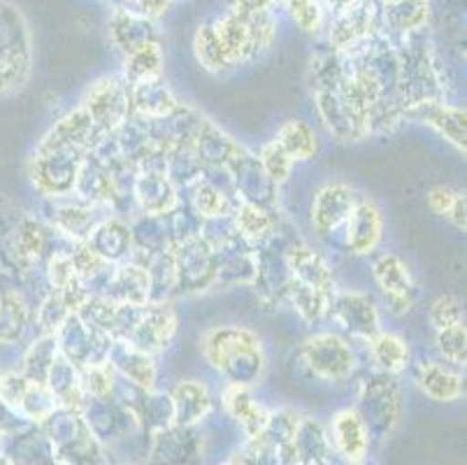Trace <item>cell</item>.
Returning <instances> with one entry per match:
<instances>
[{
    "label": "cell",
    "mask_w": 467,
    "mask_h": 465,
    "mask_svg": "<svg viewBox=\"0 0 467 465\" xmlns=\"http://www.w3.org/2000/svg\"><path fill=\"white\" fill-rule=\"evenodd\" d=\"M207 364L228 379V384L249 386L261 382L265 373V354L261 338L247 326H214L201 340Z\"/></svg>",
    "instance_id": "obj_1"
},
{
    "label": "cell",
    "mask_w": 467,
    "mask_h": 465,
    "mask_svg": "<svg viewBox=\"0 0 467 465\" xmlns=\"http://www.w3.org/2000/svg\"><path fill=\"white\" fill-rule=\"evenodd\" d=\"M210 26L231 70L263 57L273 47L277 33L273 12H244L237 7Z\"/></svg>",
    "instance_id": "obj_2"
},
{
    "label": "cell",
    "mask_w": 467,
    "mask_h": 465,
    "mask_svg": "<svg viewBox=\"0 0 467 465\" xmlns=\"http://www.w3.org/2000/svg\"><path fill=\"white\" fill-rule=\"evenodd\" d=\"M33 75V36L24 12L0 0V98L26 87Z\"/></svg>",
    "instance_id": "obj_3"
},
{
    "label": "cell",
    "mask_w": 467,
    "mask_h": 465,
    "mask_svg": "<svg viewBox=\"0 0 467 465\" xmlns=\"http://www.w3.org/2000/svg\"><path fill=\"white\" fill-rule=\"evenodd\" d=\"M88 152L75 147H61V144H37L28 164V177L40 196L47 200L67 198L75 191L79 165Z\"/></svg>",
    "instance_id": "obj_4"
},
{
    "label": "cell",
    "mask_w": 467,
    "mask_h": 465,
    "mask_svg": "<svg viewBox=\"0 0 467 465\" xmlns=\"http://www.w3.org/2000/svg\"><path fill=\"white\" fill-rule=\"evenodd\" d=\"M296 236H288L284 224L265 245L256 247V277L252 289L258 301L265 307L286 305L288 289H291V272L286 266V245Z\"/></svg>",
    "instance_id": "obj_5"
},
{
    "label": "cell",
    "mask_w": 467,
    "mask_h": 465,
    "mask_svg": "<svg viewBox=\"0 0 467 465\" xmlns=\"http://www.w3.org/2000/svg\"><path fill=\"white\" fill-rule=\"evenodd\" d=\"M358 415L363 417L368 430L377 435H386L400 424L402 398L393 375L375 370L360 382L358 391Z\"/></svg>",
    "instance_id": "obj_6"
},
{
    "label": "cell",
    "mask_w": 467,
    "mask_h": 465,
    "mask_svg": "<svg viewBox=\"0 0 467 465\" xmlns=\"http://www.w3.org/2000/svg\"><path fill=\"white\" fill-rule=\"evenodd\" d=\"M300 358L314 377L324 382L342 384L356 370V349L337 333H317L307 338L300 349Z\"/></svg>",
    "instance_id": "obj_7"
},
{
    "label": "cell",
    "mask_w": 467,
    "mask_h": 465,
    "mask_svg": "<svg viewBox=\"0 0 467 465\" xmlns=\"http://www.w3.org/2000/svg\"><path fill=\"white\" fill-rule=\"evenodd\" d=\"M358 191L347 182H328L317 191L309 207V221L321 240L337 245L342 249V230L351 210H354Z\"/></svg>",
    "instance_id": "obj_8"
},
{
    "label": "cell",
    "mask_w": 467,
    "mask_h": 465,
    "mask_svg": "<svg viewBox=\"0 0 467 465\" xmlns=\"http://www.w3.org/2000/svg\"><path fill=\"white\" fill-rule=\"evenodd\" d=\"M314 105L324 122L326 131L342 143H358L370 133L368 119L356 108V102L344 91V79L335 89H321L314 91Z\"/></svg>",
    "instance_id": "obj_9"
},
{
    "label": "cell",
    "mask_w": 467,
    "mask_h": 465,
    "mask_svg": "<svg viewBox=\"0 0 467 465\" xmlns=\"http://www.w3.org/2000/svg\"><path fill=\"white\" fill-rule=\"evenodd\" d=\"M177 272V296H201L216 289V256L202 238L172 247Z\"/></svg>",
    "instance_id": "obj_10"
},
{
    "label": "cell",
    "mask_w": 467,
    "mask_h": 465,
    "mask_svg": "<svg viewBox=\"0 0 467 465\" xmlns=\"http://www.w3.org/2000/svg\"><path fill=\"white\" fill-rule=\"evenodd\" d=\"M54 340H57L58 354L66 361H70L75 368L105 364L114 343L105 333H98L93 328H88L78 314H67L66 322L54 333Z\"/></svg>",
    "instance_id": "obj_11"
},
{
    "label": "cell",
    "mask_w": 467,
    "mask_h": 465,
    "mask_svg": "<svg viewBox=\"0 0 467 465\" xmlns=\"http://www.w3.org/2000/svg\"><path fill=\"white\" fill-rule=\"evenodd\" d=\"M226 170L231 174L237 203H252L261 205V207H275L277 205L279 186L267 177L256 153L240 144V149L233 153V159L226 164Z\"/></svg>",
    "instance_id": "obj_12"
},
{
    "label": "cell",
    "mask_w": 467,
    "mask_h": 465,
    "mask_svg": "<svg viewBox=\"0 0 467 465\" xmlns=\"http://www.w3.org/2000/svg\"><path fill=\"white\" fill-rule=\"evenodd\" d=\"M82 108L105 135L112 133L130 114L129 84L119 77H100L88 87Z\"/></svg>",
    "instance_id": "obj_13"
},
{
    "label": "cell",
    "mask_w": 467,
    "mask_h": 465,
    "mask_svg": "<svg viewBox=\"0 0 467 465\" xmlns=\"http://www.w3.org/2000/svg\"><path fill=\"white\" fill-rule=\"evenodd\" d=\"M328 317L351 340H360V343H368L381 331L379 310H377L375 301L360 291H335Z\"/></svg>",
    "instance_id": "obj_14"
},
{
    "label": "cell",
    "mask_w": 467,
    "mask_h": 465,
    "mask_svg": "<svg viewBox=\"0 0 467 465\" xmlns=\"http://www.w3.org/2000/svg\"><path fill=\"white\" fill-rule=\"evenodd\" d=\"M177 312L172 302H150L142 307L133 331L129 333L126 343L133 344L140 352H147L151 356L163 354L170 344L175 343L177 335Z\"/></svg>",
    "instance_id": "obj_15"
},
{
    "label": "cell",
    "mask_w": 467,
    "mask_h": 465,
    "mask_svg": "<svg viewBox=\"0 0 467 465\" xmlns=\"http://www.w3.org/2000/svg\"><path fill=\"white\" fill-rule=\"evenodd\" d=\"M372 277L384 293V301L393 314H407L416 302V284L410 268L398 254H381L372 261Z\"/></svg>",
    "instance_id": "obj_16"
},
{
    "label": "cell",
    "mask_w": 467,
    "mask_h": 465,
    "mask_svg": "<svg viewBox=\"0 0 467 465\" xmlns=\"http://www.w3.org/2000/svg\"><path fill=\"white\" fill-rule=\"evenodd\" d=\"M284 254H286V266L291 272V284L312 289V291L324 293V296H335L337 289H335L333 268L314 247L293 238Z\"/></svg>",
    "instance_id": "obj_17"
},
{
    "label": "cell",
    "mask_w": 467,
    "mask_h": 465,
    "mask_svg": "<svg viewBox=\"0 0 467 465\" xmlns=\"http://www.w3.org/2000/svg\"><path fill=\"white\" fill-rule=\"evenodd\" d=\"M384 236V217L377 203L368 196H358L349 219L342 230V249L354 256H368L379 247Z\"/></svg>",
    "instance_id": "obj_18"
},
{
    "label": "cell",
    "mask_w": 467,
    "mask_h": 465,
    "mask_svg": "<svg viewBox=\"0 0 467 465\" xmlns=\"http://www.w3.org/2000/svg\"><path fill=\"white\" fill-rule=\"evenodd\" d=\"M105 212L108 210H103V207H93V205L78 200L75 196H67V198L49 200L47 219H49V226L57 233H61L66 240L87 242L91 230L108 217Z\"/></svg>",
    "instance_id": "obj_19"
},
{
    "label": "cell",
    "mask_w": 467,
    "mask_h": 465,
    "mask_svg": "<svg viewBox=\"0 0 467 465\" xmlns=\"http://www.w3.org/2000/svg\"><path fill=\"white\" fill-rule=\"evenodd\" d=\"M405 119H414V122L431 126L437 135L453 144L458 152L467 149V114L462 108L449 105L444 100H426L407 108Z\"/></svg>",
    "instance_id": "obj_20"
},
{
    "label": "cell",
    "mask_w": 467,
    "mask_h": 465,
    "mask_svg": "<svg viewBox=\"0 0 467 465\" xmlns=\"http://www.w3.org/2000/svg\"><path fill=\"white\" fill-rule=\"evenodd\" d=\"M377 16L379 12L375 10L372 0H356L347 10L337 12L328 36L333 51H349L370 40L375 36L372 28L377 26Z\"/></svg>",
    "instance_id": "obj_21"
},
{
    "label": "cell",
    "mask_w": 467,
    "mask_h": 465,
    "mask_svg": "<svg viewBox=\"0 0 467 465\" xmlns=\"http://www.w3.org/2000/svg\"><path fill=\"white\" fill-rule=\"evenodd\" d=\"M216 256V289L252 287L256 277V247L240 236L214 249Z\"/></svg>",
    "instance_id": "obj_22"
},
{
    "label": "cell",
    "mask_w": 467,
    "mask_h": 465,
    "mask_svg": "<svg viewBox=\"0 0 467 465\" xmlns=\"http://www.w3.org/2000/svg\"><path fill=\"white\" fill-rule=\"evenodd\" d=\"M133 203L138 215L163 217L182 203L180 189L161 170H138L133 182Z\"/></svg>",
    "instance_id": "obj_23"
},
{
    "label": "cell",
    "mask_w": 467,
    "mask_h": 465,
    "mask_svg": "<svg viewBox=\"0 0 467 465\" xmlns=\"http://www.w3.org/2000/svg\"><path fill=\"white\" fill-rule=\"evenodd\" d=\"M88 247L100 259L109 263H124L133 259V236H130L129 219L117 215H108L88 236Z\"/></svg>",
    "instance_id": "obj_24"
},
{
    "label": "cell",
    "mask_w": 467,
    "mask_h": 465,
    "mask_svg": "<svg viewBox=\"0 0 467 465\" xmlns=\"http://www.w3.org/2000/svg\"><path fill=\"white\" fill-rule=\"evenodd\" d=\"M108 364L112 365L119 377L129 379L140 389H154L159 368H156V356H151V354L140 352V349H135L126 340H114L112 349L108 354Z\"/></svg>",
    "instance_id": "obj_25"
},
{
    "label": "cell",
    "mask_w": 467,
    "mask_h": 465,
    "mask_svg": "<svg viewBox=\"0 0 467 465\" xmlns=\"http://www.w3.org/2000/svg\"><path fill=\"white\" fill-rule=\"evenodd\" d=\"M72 196L82 203L93 205V207H103V210H112L114 205V179L108 165L93 156L91 152L84 156L82 165H79L78 182H75V191Z\"/></svg>",
    "instance_id": "obj_26"
},
{
    "label": "cell",
    "mask_w": 467,
    "mask_h": 465,
    "mask_svg": "<svg viewBox=\"0 0 467 465\" xmlns=\"http://www.w3.org/2000/svg\"><path fill=\"white\" fill-rule=\"evenodd\" d=\"M109 36H112V42L124 57L130 51L161 42L154 19L138 15V12L124 10V7L114 10L112 19H109Z\"/></svg>",
    "instance_id": "obj_27"
},
{
    "label": "cell",
    "mask_w": 467,
    "mask_h": 465,
    "mask_svg": "<svg viewBox=\"0 0 467 465\" xmlns=\"http://www.w3.org/2000/svg\"><path fill=\"white\" fill-rule=\"evenodd\" d=\"M103 131L93 123V119L88 117L87 110L79 105L78 110H72L70 114H66L63 119H58L52 126V131L42 138V143L47 144H61V147H75L82 149V152H91L100 138H103Z\"/></svg>",
    "instance_id": "obj_28"
},
{
    "label": "cell",
    "mask_w": 467,
    "mask_h": 465,
    "mask_svg": "<svg viewBox=\"0 0 467 465\" xmlns=\"http://www.w3.org/2000/svg\"><path fill=\"white\" fill-rule=\"evenodd\" d=\"M416 384L435 403H453L465 394L462 375L449 364H437L431 358L416 365Z\"/></svg>",
    "instance_id": "obj_29"
},
{
    "label": "cell",
    "mask_w": 467,
    "mask_h": 465,
    "mask_svg": "<svg viewBox=\"0 0 467 465\" xmlns=\"http://www.w3.org/2000/svg\"><path fill=\"white\" fill-rule=\"evenodd\" d=\"M330 433H333L335 447L344 459H349L351 463H360L365 459L368 447H370V430L365 426L363 417L358 415V409L347 407L337 412L330 421Z\"/></svg>",
    "instance_id": "obj_30"
},
{
    "label": "cell",
    "mask_w": 467,
    "mask_h": 465,
    "mask_svg": "<svg viewBox=\"0 0 467 465\" xmlns=\"http://www.w3.org/2000/svg\"><path fill=\"white\" fill-rule=\"evenodd\" d=\"M129 100L130 112L142 119H150V122H159V119L170 117L177 110V105H180L175 93L170 91L163 79L130 84Z\"/></svg>",
    "instance_id": "obj_31"
},
{
    "label": "cell",
    "mask_w": 467,
    "mask_h": 465,
    "mask_svg": "<svg viewBox=\"0 0 467 465\" xmlns=\"http://www.w3.org/2000/svg\"><path fill=\"white\" fill-rule=\"evenodd\" d=\"M105 298L119 305H150V277L142 263L135 259L119 263Z\"/></svg>",
    "instance_id": "obj_32"
},
{
    "label": "cell",
    "mask_w": 467,
    "mask_h": 465,
    "mask_svg": "<svg viewBox=\"0 0 467 465\" xmlns=\"http://www.w3.org/2000/svg\"><path fill=\"white\" fill-rule=\"evenodd\" d=\"M172 400V424L191 428L205 419L212 409V396L205 384L198 379H184L170 394Z\"/></svg>",
    "instance_id": "obj_33"
},
{
    "label": "cell",
    "mask_w": 467,
    "mask_h": 465,
    "mask_svg": "<svg viewBox=\"0 0 467 465\" xmlns=\"http://www.w3.org/2000/svg\"><path fill=\"white\" fill-rule=\"evenodd\" d=\"M240 149V143L231 138L226 131H221L214 122L202 117L201 128L193 138V152L201 159L202 170L205 168H226L233 153Z\"/></svg>",
    "instance_id": "obj_34"
},
{
    "label": "cell",
    "mask_w": 467,
    "mask_h": 465,
    "mask_svg": "<svg viewBox=\"0 0 467 465\" xmlns=\"http://www.w3.org/2000/svg\"><path fill=\"white\" fill-rule=\"evenodd\" d=\"M233 219H235L242 240L249 242L252 247L265 245L282 226V219L275 212V207H261V205L252 203H237Z\"/></svg>",
    "instance_id": "obj_35"
},
{
    "label": "cell",
    "mask_w": 467,
    "mask_h": 465,
    "mask_svg": "<svg viewBox=\"0 0 467 465\" xmlns=\"http://www.w3.org/2000/svg\"><path fill=\"white\" fill-rule=\"evenodd\" d=\"M47 389L52 391V396L57 398L58 407L67 409H82L84 403H87V394H84L82 377H79V368L66 361V358L58 354L54 358L52 368L47 373Z\"/></svg>",
    "instance_id": "obj_36"
},
{
    "label": "cell",
    "mask_w": 467,
    "mask_h": 465,
    "mask_svg": "<svg viewBox=\"0 0 467 465\" xmlns=\"http://www.w3.org/2000/svg\"><path fill=\"white\" fill-rule=\"evenodd\" d=\"M223 407L242 428L247 430L249 438H256L270 417V412L254 398L249 386H237V384H228L223 389Z\"/></svg>",
    "instance_id": "obj_37"
},
{
    "label": "cell",
    "mask_w": 467,
    "mask_h": 465,
    "mask_svg": "<svg viewBox=\"0 0 467 465\" xmlns=\"http://www.w3.org/2000/svg\"><path fill=\"white\" fill-rule=\"evenodd\" d=\"M130 236H133V256L156 254V251L172 249V236H170L168 215H135L129 219Z\"/></svg>",
    "instance_id": "obj_38"
},
{
    "label": "cell",
    "mask_w": 467,
    "mask_h": 465,
    "mask_svg": "<svg viewBox=\"0 0 467 465\" xmlns=\"http://www.w3.org/2000/svg\"><path fill=\"white\" fill-rule=\"evenodd\" d=\"M133 259L142 263L147 277H150V302H168L170 298L177 296V272L172 249L133 256Z\"/></svg>",
    "instance_id": "obj_39"
},
{
    "label": "cell",
    "mask_w": 467,
    "mask_h": 465,
    "mask_svg": "<svg viewBox=\"0 0 467 465\" xmlns=\"http://www.w3.org/2000/svg\"><path fill=\"white\" fill-rule=\"evenodd\" d=\"M365 344H368L372 364L379 373L398 377V375L410 368V347L398 333L379 331L375 338H370Z\"/></svg>",
    "instance_id": "obj_40"
},
{
    "label": "cell",
    "mask_w": 467,
    "mask_h": 465,
    "mask_svg": "<svg viewBox=\"0 0 467 465\" xmlns=\"http://www.w3.org/2000/svg\"><path fill=\"white\" fill-rule=\"evenodd\" d=\"M186 200L191 205V210L195 215H201L202 219H216V217H228L235 212L237 200L231 198L226 191H221L214 186L210 179L201 177L195 179L193 185L186 186Z\"/></svg>",
    "instance_id": "obj_41"
},
{
    "label": "cell",
    "mask_w": 467,
    "mask_h": 465,
    "mask_svg": "<svg viewBox=\"0 0 467 465\" xmlns=\"http://www.w3.org/2000/svg\"><path fill=\"white\" fill-rule=\"evenodd\" d=\"M381 16H384V26L389 33L411 36V33L426 28L431 7H428V0H390L381 10Z\"/></svg>",
    "instance_id": "obj_42"
},
{
    "label": "cell",
    "mask_w": 467,
    "mask_h": 465,
    "mask_svg": "<svg viewBox=\"0 0 467 465\" xmlns=\"http://www.w3.org/2000/svg\"><path fill=\"white\" fill-rule=\"evenodd\" d=\"M195 459V435L184 426L161 428L156 435L154 460L163 465H189Z\"/></svg>",
    "instance_id": "obj_43"
},
{
    "label": "cell",
    "mask_w": 467,
    "mask_h": 465,
    "mask_svg": "<svg viewBox=\"0 0 467 465\" xmlns=\"http://www.w3.org/2000/svg\"><path fill=\"white\" fill-rule=\"evenodd\" d=\"M275 143L291 156V161H312L318 153V138L314 128L300 119H288L275 135Z\"/></svg>",
    "instance_id": "obj_44"
},
{
    "label": "cell",
    "mask_w": 467,
    "mask_h": 465,
    "mask_svg": "<svg viewBox=\"0 0 467 465\" xmlns=\"http://www.w3.org/2000/svg\"><path fill=\"white\" fill-rule=\"evenodd\" d=\"M31 322V310L16 291L0 293V344L19 343Z\"/></svg>",
    "instance_id": "obj_45"
},
{
    "label": "cell",
    "mask_w": 467,
    "mask_h": 465,
    "mask_svg": "<svg viewBox=\"0 0 467 465\" xmlns=\"http://www.w3.org/2000/svg\"><path fill=\"white\" fill-rule=\"evenodd\" d=\"M126 84L151 82V79H163V49L161 42L147 45L138 51H130L124 57V77Z\"/></svg>",
    "instance_id": "obj_46"
},
{
    "label": "cell",
    "mask_w": 467,
    "mask_h": 465,
    "mask_svg": "<svg viewBox=\"0 0 467 465\" xmlns=\"http://www.w3.org/2000/svg\"><path fill=\"white\" fill-rule=\"evenodd\" d=\"M291 445L293 451H296V459L303 465L321 463L326 451H328V440H326L324 428L314 419H307V417H300Z\"/></svg>",
    "instance_id": "obj_47"
},
{
    "label": "cell",
    "mask_w": 467,
    "mask_h": 465,
    "mask_svg": "<svg viewBox=\"0 0 467 465\" xmlns=\"http://www.w3.org/2000/svg\"><path fill=\"white\" fill-rule=\"evenodd\" d=\"M165 174L177 189H186L195 182V179L202 177V164L201 159L195 156L193 144H182V147H175L168 153L165 159Z\"/></svg>",
    "instance_id": "obj_48"
},
{
    "label": "cell",
    "mask_w": 467,
    "mask_h": 465,
    "mask_svg": "<svg viewBox=\"0 0 467 465\" xmlns=\"http://www.w3.org/2000/svg\"><path fill=\"white\" fill-rule=\"evenodd\" d=\"M330 301H333V296H324V293L298 287V284H291V289H288V298H286L288 305L298 312V317L303 319L305 323L324 322V319L328 317Z\"/></svg>",
    "instance_id": "obj_49"
},
{
    "label": "cell",
    "mask_w": 467,
    "mask_h": 465,
    "mask_svg": "<svg viewBox=\"0 0 467 465\" xmlns=\"http://www.w3.org/2000/svg\"><path fill=\"white\" fill-rule=\"evenodd\" d=\"M58 356V347L54 335H40L37 340H33L31 347L24 354V368L21 375H26L33 382H45L47 373L52 368L54 358Z\"/></svg>",
    "instance_id": "obj_50"
},
{
    "label": "cell",
    "mask_w": 467,
    "mask_h": 465,
    "mask_svg": "<svg viewBox=\"0 0 467 465\" xmlns=\"http://www.w3.org/2000/svg\"><path fill=\"white\" fill-rule=\"evenodd\" d=\"M435 344L440 356L453 368H465L467 361V331L465 322L435 331Z\"/></svg>",
    "instance_id": "obj_51"
},
{
    "label": "cell",
    "mask_w": 467,
    "mask_h": 465,
    "mask_svg": "<svg viewBox=\"0 0 467 465\" xmlns=\"http://www.w3.org/2000/svg\"><path fill=\"white\" fill-rule=\"evenodd\" d=\"M193 47H195V58H198V63H201L202 68H207V70H212V72L231 70V66H228L226 57H223V51H221L219 40H216V36H214V31H212L210 24L198 28Z\"/></svg>",
    "instance_id": "obj_52"
},
{
    "label": "cell",
    "mask_w": 467,
    "mask_h": 465,
    "mask_svg": "<svg viewBox=\"0 0 467 465\" xmlns=\"http://www.w3.org/2000/svg\"><path fill=\"white\" fill-rule=\"evenodd\" d=\"M202 217L195 215L191 210V205L182 200L175 210L168 215V226H170V236H172V245H182V242L195 240L201 238L202 233Z\"/></svg>",
    "instance_id": "obj_53"
},
{
    "label": "cell",
    "mask_w": 467,
    "mask_h": 465,
    "mask_svg": "<svg viewBox=\"0 0 467 465\" xmlns=\"http://www.w3.org/2000/svg\"><path fill=\"white\" fill-rule=\"evenodd\" d=\"M67 314H70V310H67L66 302H63L61 293H47L36 310V322L37 328H40V335H54V333L58 331V326L67 319Z\"/></svg>",
    "instance_id": "obj_54"
},
{
    "label": "cell",
    "mask_w": 467,
    "mask_h": 465,
    "mask_svg": "<svg viewBox=\"0 0 467 465\" xmlns=\"http://www.w3.org/2000/svg\"><path fill=\"white\" fill-rule=\"evenodd\" d=\"M256 156H258V161H261L263 170L267 173V177L273 179L277 186H282L284 182L291 177V170H293L291 156H288V153L284 152L277 143H275V140H270V143L263 144V147L258 149Z\"/></svg>",
    "instance_id": "obj_55"
},
{
    "label": "cell",
    "mask_w": 467,
    "mask_h": 465,
    "mask_svg": "<svg viewBox=\"0 0 467 465\" xmlns=\"http://www.w3.org/2000/svg\"><path fill=\"white\" fill-rule=\"evenodd\" d=\"M79 377H82V386H84V394H87V398H98V396L112 394L117 373H114L112 365L105 361V364H96V365H87V368H79Z\"/></svg>",
    "instance_id": "obj_56"
},
{
    "label": "cell",
    "mask_w": 467,
    "mask_h": 465,
    "mask_svg": "<svg viewBox=\"0 0 467 465\" xmlns=\"http://www.w3.org/2000/svg\"><path fill=\"white\" fill-rule=\"evenodd\" d=\"M288 15L305 33H317L324 24V10L321 0H282Z\"/></svg>",
    "instance_id": "obj_57"
},
{
    "label": "cell",
    "mask_w": 467,
    "mask_h": 465,
    "mask_svg": "<svg viewBox=\"0 0 467 465\" xmlns=\"http://www.w3.org/2000/svg\"><path fill=\"white\" fill-rule=\"evenodd\" d=\"M428 322H431V326L435 328V331L465 322V319H462L461 301H458L456 296H451V293H444V296L435 298L431 310H428Z\"/></svg>",
    "instance_id": "obj_58"
},
{
    "label": "cell",
    "mask_w": 467,
    "mask_h": 465,
    "mask_svg": "<svg viewBox=\"0 0 467 465\" xmlns=\"http://www.w3.org/2000/svg\"><path fill=\"white\" fill-rule=\"evenodd\" d=\"M458 194H461V191H453L449 189V186H435V189L428 191V205H431V210L435 212V215L447 217L449 210L453 207V203H456Z\"/></svg>",
    "instance_id": "obj_59"
},
{
    "label": "cell",
    "mask_w": 467,
    "mask_h": 465,
    "mask_svg": "<svg viewBox=\"0 0 467 465\" xmlns=\"http://www.w3.org/2000/svg\"><path fill=\"white\" fill-rule=\"evenodd\" d=\"M447 219L451 221V224L456 226L461 233H465V228H467V200H465V194H458L456 203H453V207L449 210Z\"/></svg>",
    "instance_id": "obj_60"
},
{
    "label": "cell",
    "mask_w": 467,
    "mask_h": 465,
    "mask_svg": "<svg viewBox=\"0 0 467 465\" xmlns=\"http://www.w3.org/2000/svg\"><path fill=\"white\" fill-rule=\"evenodd\" d=\"M277 0H235L237 10L244 12H270Z\"/></svg>",
    "instance_id": "obj_61"
},
{
    "label": "cell",
    "mask_w": 467,
    "mask_h": 465,
    "mask_svg": "<svg viewBox=\"0 0 467 465\" xmlns=\"http://www.w3.org/2000/svg\"><path fill=\"white\" fill-rule=\"evenodd\" d=\"M328 3V7L333 10V15H337V12L347 10V7L351 5V3H356V0H326Z\"/></svg>",
    "instance_id": "obj_62"
},
{
    "label": "cell",
    "mask_w": 467,
    "mask_h": 465,
    "mask_svg": "<svg viewBox=\"0 0 467 465\" xmlns=\"http://www.w3.org/2000/svg\"><path fill=\"white\" fill-rule=\"evenodd\" d=\"M226 465H247V463H244V459H233V460H228Z\"/></svg>",
    "instance_id": "obj_63"
}]
</instances>
